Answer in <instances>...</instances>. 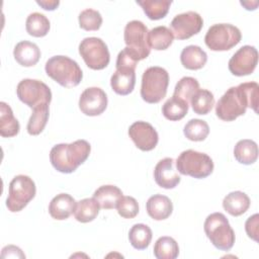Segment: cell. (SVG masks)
<instances>
[{
  "instance_id": "obj_18",
  "label": "cell",
  "mask_w": 259,
  "mask_h": 259,
  "mask_svg": "<svg viewBox=\"0 0 259 259\" xmlns=\"http://www.w3.org/2000/svg\"><path fill=\"white\" fill-rule=\"evenodd\" d=\"M13 56L19 65L23 67H32L39 61L40 50L34 42L22 40L14 47Z\"/></svg>"
},
{
  "instance_id": "obj_25",
  "label": "cell",
  "mask_w": 259,
  "mask_h": 259,
  "mask_svg": "<svg viewBox=\"0 0 259 259\" xmlns=\"http://www.w3.org/2000/svg\"><path fill=\"white\" fill-rule=\"evenodd\" d=\"M99 209L100 205L94 197L84 198L76 201L73 213L76 221L85 224L94 221L95 218L98 215Z\"/></svg>"
},
{
  "instance_id": "obj_7",
  "label": "cell",
  "mask_w": 259,
  "mask_h": 259,
  "mask_svg": "<svg viewBox=\"0 0 259 259\" xmlns=\"http://www.w3.org/2000/svg\"><path fill=\"white\" fill-rule=\"evenodd\" d=\"M36 187L34 181L27 175H17L9 183L6 206L11 212L22 210L34 198Z\"/></svg>"
},
{
  "instance_id": "obj_10",
  "label": "cell",
  "mask_w": 259,
  "mask_h": 259,
  "mask_svg": "<svg viewBox=\"0 0 259 259\" xmlns=\"http://www.w3.org/2000/svg\"><path fill=\"white\" fill-rule=\"evenodd\" d=\"M79 54L87 67L92 70H102L107 67L110 55L106 44L99 37H85L79 45Z\"/></svg>"
},
{
  "instance_id": "obj_30",
  "label": "cell",
  "mask_w": 259,
  "mask_h": 259,
  "mask_svg": "<svg viewBox=\"0 0 259 259\" xmlns=\"http://www.w3.org/2000/svg\"><path fill=\"white\" fill-rule=\"evenodd\" d=\"M50 27L51 24L49 18L39 12L30 13L25 21V28L27 33L34 37H42L47 35Z\"/></svg>"
},
{
  "instance_id": "obj_35",
  "label": "cell",
  "mask_w": 259,
  "mask_h": 259,
  "mask_svg": "<svg viewBox=\"0 0 259 259\" xmlns=\"http://www.w3.org/2000/svg\"><path fill=\"white\" fill-rule=\"evenodd\" d=\"M183 133L189 141L201 142L208 136L209 126L205 120L193 118L184 125Z\"/></svg>"
},
{
  "instance_id": "obj_21",
  "label": "cell",
  "mask_w": 259,
  "mask_h": 259,
  "mask_svg": "<svg viewBox=\"0 0 259 259\" xmlns=\"http://www.w3.org/2000/svg\"><path fill=\"white\" fill-rule=\"evenodd\" d=\"M250 206L249 196L242 191H233L227 194L223 200V207L233 217L245 213Z\"/></svg>"
},
{
  "instance_id": "obj_32",
  "label": "cell",
  "mask_w": 259,
  "mask_h": 259,
  "mask_svg": "<svg viewBox=\"0 0 259 259\" xmlns=\"http://www.w3.org/2000/svg\"><path fill=\"white\" fill-rule=\"evenodd\" d=\"M188 103L183 99L172 96L169 98L162 107V113L165 118L176 121L182 119L188 112Z\"/></svg>"
},
{
  "instance_id": "obj_33",
  "label": "cell",
  "mask_w": 259,
  "mask_h": 259,
  "mask_svg": "<svg viewBox=\"0 0 259 259\" xmlns=\"http://www.w3.org/2000/svg\"><path fill=\"white\" fill-rule=\"evenodd\" d=\"M178 244L171 237H160L154 245V256L157 259H175L178 257Z\"/></svg>"
},
{
  "instance_id": "obj_16",
  "label": "cell",
  "mask_w": 259,
  "mask_h": 259,
  "mask_svg": "<svg viewBox=\"0 0 259 259\" xmlns=\"http://www.w3.org/2000/svg\"><path fill=\"white\" fill-rule=\"evenodd\" d=\"M154 179L160 187L165 189L175 188L179 184L181 178L174 169V160L172 158H164L156 164Z\"/></svg>"
},
{
  "instance_id": "obj_36",
  "label": "cell",
  "mask_w": 259,
  "mask_h": 259,
  "mask_svg": "<svg viewBox=\"0 0 259 259\" xmlns=\"http://www.w3.org/2000/svg\"><path fill=\"white\" fill-rule=\"evenodd\" d=\"M199 90V83L193 77H183L181 78L175 88L173 96L183 99L187 103L190 102L191 97Z\"/></svg>"
},
{
  "instance_id": "obj_31",
  "label": "cell",
  "mask_w": 259,
  "mask_h": 259,
  "mask_svg": "<svg viewBox=\"0 0 259 259\" xmlns=\"http://www.w3.org/2000/svg\"><path fill=\"white\" fill-rule=\"evenodd\" d=\"M49 115H50L49 104H42L33 108V111L27 122V126H26L27 133L31 136L39 135L47 125Z\"/></svg>"
},
{
  "instance_id": "obj_14",
  "label": "cell",
  "mask_w": 259,
  "mask_h": 259,
  "mask_svg": "<svg viewBox=\"0 0 259 259\" xmlns=\"http://www.w3.org/2000/svg\"><path fill=\"white\" fill-rule=\"evenodd\" d=\"M128 136L141 151L148 152L156 148L159 136L154 126L147 121H136L128 127Z\"/></svg>"
},
{
  "instance_id": "obj_37",
  "label": "cell",
  "mask_w": 259,
  "mask_h": 259,
  "mask_svg": "<svg viewBox=\"0 0 259 259\" xmlns=\"http://www.w3.org/2000/svg\"><path fill=\"white\" fill-rule=\"evenodd\" d=\"M79 26L87 31L98 30L102 24L101 14L94 9L87 8L80 12L78 16Z\"/></svg>"
},
{
  "instance_id": "obj_39",
  "label": "cell",
  "mask_w": 259,
  "mask_h": 259,
  "mask_svg": "<svg viewBox=\"0 0 259 259\" xmlns=\"http://www.w3.org/2000/svg\"><path fill=\"white\" fill-rule=\"evenodd\" d=\"M258 226H259V214L255 213L247 219L245 223V231L249 238L258 242Z\"/></svg>"
},
{
  "instance_id": "obj_38",
  "label": "cell",
  "mask_w": 259,
  "mask_h": 259,
  "mask_svg": "<svg viewBox=\"0 0 259 259\" xmlns=\"http://www.w3.org/2000/svg\"><path fill=\"white\" fill-rule=\"evenodd\" d=\"M118 214L123 219H134L139 213V203L132 196H122L116 205Z\"/></svg>"
},
{
  "instance_id": "obj_3",
  "label": "cell",
  "mask_w": 259,
  "mask_h": 259,
  "mask_svg": "<svg viewBox=\"0 0 259 259\" xmlns=\"http://www.w3.org/2000/svg\"><path fill=\"white\" fill-rule=\"evenodd\" d=\"M49 77L66 88H73L79 85L83 73L77 62L66 56H54L50 58L45 66Z\"/></svg>"
},
{
  "instance_id": "obj_17",
  "label": "cell",
  "mask_w": 259,
  "mask_h": 259,
  "mask_svg": "<svg viewBox=\"0 0 259 259\" xmlns=\"http://www.w3.org/2000/svg\"><path fill=\"white\" fill-rule=\"evenodd\" d=\"M146 209L153 220L163 221L171 215L173 211V204L168 196L163 194H154L148 199Z\"/></svg>"
},
{
  "instance_id": "obj_22",
  "label": "cell",
  "mask_w": 259,
  "mask_h": 259,
  "mask_svg": "<svg viewBox=\"0 0 259 259\" xmlns=\"http://www.w3.org/2000/svg\"><path fill=\"white\" fill-rule=\"evenodd\" d=\"M180 61L183 67L188 70H199L205 65L207 55L200 47L191 45L182 50Z\"/></svg>"
},
{
  "instance_id": "obj_5",
  "label": "cell",
  "mask_w": 259,
  "mask_h": 259,
  "mask_svg": "<svg viewBox=\"0 0 259 259\" xmlns=\"http://www.w3.org/2000/svg\"><path fill=\"white\" fill-rule=\"evenodd\" d=\"M168 85L169 74L164 68L149 67L142 76L141 96L148 103H158L166 96Z\"/></svg>"
},
{
  "instance_id": "obj_9",
  "label": "cell",
  "mask_w": 259,
  "mask_h": 259,
  "mask_svg": "<svg viewBox=\"0 0 259 259\" xmlns=\"http://www.w3.org/2000/svg\"><path fill=\"white\" fill-rule=\"evenodd\" d=\"M148 28L140 20H132L124 27V42L130 53L138 60L146 59L151 52L148 42Z\"/></svg>"
},
{
  "instance_id": "obj_1",
  "label": "cell",
  "mask_w": 259,
  "mask_h": 259,
  "mask_svg": "<svg viewBox=\"0 0 259 259\" xmlns=\"http://www.w3.org/2000/svg\"><path fill=\"white\" fill-rule=\"evenodd\" d=\"M259 85L256 82L241 83L229 88L215 105L217 116L224 121H233L245 114L248 107L258 112Z\"/></svg>"
},
{
  "instance_id": "obj_24",
  "label": "cell",
  "mask_w": 259,
  "mask_h": 259,
  "mask_svg": "<svg viewBox=\"0 0 259 259\" xmlns=\"http://www.w3.org/2000/svg\"><path fill=\"white\" fill-rule=\"evenodd\" d=\"M20 125L14 117L11 107L4 101L0 102V135L3 138H11L19 133Z\"/></svg>"
},
{
  "instance_id": "obj_20",
  "label": "cell",
  "mask_w": 259,
  "mask_h": 259,
  "mask_svg": "<svg viewBox=\"0 0 259 259\" xmlns=\"http://www.w3.org/2000/svg\"><path fill=\"white\" fill-rule=\"evenodd\" d=\"M136 84L135 70L116 69L110 78V86L118 95H127L133 92Z\"/></svg>"
},
{
  "instance_id": "obj_28",
  "label": "cell",
  "mask_w": 259,
  "mask_h": 259,
  "mask_svg": "<svg viewBox=\"0 0 259 259\" xmlns=\"http://www.w3.org/2000/svg\"><path fill=\"white\" fill-rule=\"evenodd\" d=\"M137 4L140 5L146 15L151 20H159L164 18L172 4V1L168 0H137Z\"/></svg>"
},
{
  "instance_id": "obj_15",
  "label": "cell",
  "mask_w": 259,
  "mask_h": 259,
  "mask_svg": "<svg viewBox=\"0 0 259 259\" xmlns=\"http://www.w3.org/2000/svg\"><path fill=\"white\" fill-rule=\"evenodd\" d=\"M107 107L106 93L99 87L86 88L80 95L79 108L88 116H97Z\"/></svg>"
},
{
  "instance_id": "obj_23",
  "label": "cell",
  "mask_w": 259,
  "mask_h": 259,
  "mask_svg": "<svg viewBox=\"0 0 259 259\" xmlns=\"http://www.w3.org/2000/svg\"><path fill=\"white\" fill-rule=\"evenodd\" d=\"M122 196V191L115 185H102L93 193V197L103 209L116 208Z\"/></svg>"
},
{
  "instance_id": "obj_40",
  "label": "cell",
  "mask_w": 259,
  "mask_h": 259,
  "mask_svg": "<svg viewBox=\"0 0 259 259\" xmlns=\"http://www.w3.org/2000/svg\"><path fill=\"white\" fill-rule=\"evenodd\" d=\"M1 257L2 258H25V255L22 253L21 249L13 246V245H8L5 246L2 249V253H1Z\"/></svg>"
},
{
  "instance_id": "obj_29",
  "label": "cell",
  "mask_w": 259,
  "mask_h": 259,
  "mask_svg": "<svg viewBox=\"0 0 259 259\" xmlns=\"http://www.w3.org/2000/svg\"><path fill=\"white\" fill-rule=\"evenodd\" d=\"M152 230L145 224L134 225L128 232L131 245L137 250H145L152 241Z\"/></svg>"
},
{
  "instance_id": "obj_12",
  "label": "cell",
  "mask_w": 259,
  "mask_h": 259,
  "mask_svg": "<svg viewBox=\"0 0 259 259\" xmlns=\"http://www.w3.org/2000/svg\"><path fill=\"white\" fill-rule=\"evenodd\" d=\"M170 26L173 35L177 39L183 40L197 34L201 30L203 19L197 12L187 11L176 15L172 19Z\"/></svg>"
},
{
  "instance_id": "obj_4",
  "label": "cell",
  "mask_w": 259,
  "mask_h": 259,
  "mask_svg": "<svg viewBox=\"0 0 259 259\" xmlns=\"http://www.w3.org/2000/svg\"><path fill=\"white\" fill-rule=\"evenodd\" d=\"M203 230L217 249L229 251L234 246L235 232L224 213L213 212L207 215L203 224Z\"/></svg>"
},
{
  "instance_id": "obj_34",
  "label": "cell",
  "mask_w": 259,
  "mask_h": 259,
  "mask_svg": "<svg viewBox=\"0 0 259 259\" xmlns=\"http://www.w3.org/2000/svg\"><path fill=\"white\" fill-rule=\"evenodd\" d=\"M192 110L197 114H207L214 105L213 94L206 89H199L190 99Z\"/></svg>"
},
{
  "instance_id": "obj_13",
  "label": "cell",
  "mask_w": 259,
  "mask_h": 259,
  "mask_svg": "<svg viewBox=\"0 0 259 259\" xmlns=\"http://www.w3.org/2000/svg\"><path fill=\"white\" fill-rule=\"evenodd\" d=\"M258 64V52L253 46H243L229 61V70L235 76H247L254 72Z\"/></svg>"
},
{
  "instance_id": "obj_6",
  "label": "cell",
  "mask_w": 259,
  "mask_h": 259,
  "mask_svg": "<svg viewBox=\"0 0 259 259\" xmlns=\"http://www.w3.org/2000/svg\"><path fill=\"white\" fill-rule=\"evenodd\" d=\"M176 168L182 175L202 179L212 173L213 162L205 153L186 150L183 151L176 159Z\"/></svg>"
},
{
  "instance_id": "obj_2",
  "label": "cell",
  "mask_w": 259,
  "mask_h": 259,
  "mask_svg": "<svg viewBox=\"0 0 259 259\" xmlns=\"http://www.w3.org/2000/svg\"><path fill=\"white\" fill-rule=\"evenodd\" d=\"M90 144L85 140H77L71 144H58L50 152L53 167L61 173H72L89 157Z\"/></svg>"
},
{
  "instance_id": "obj_27",
  "label": "cell",
  "mask_w": 259,
  "mask_h": 259,
  "mask_svg": "<svg viewBox=\"0 0 259 259\" xmlns=\"http://www.w3.org/2000/svg\"><path fill=\"white\" fill-rule=\"evenodd\" d=\"M173 39L172 31L164 25L154 27L148 32L149 46L156 51L167 50L172 45Z\"/></svg>"
},
{
  "instance_id": "obj_26",
  "label": "cell",
  "mask_w": 259,
  "mask_h": 259,
  "mask_svg": "<svg viewBox=\"0 0 259 259\" xmlns=\"http://www.w3.org/2000/svg\"><path fill=\"white\" fill-rule=\"evenodd\" d=\"M234 156L239 163L251 165L255 163L258 158V146L252 140H241L234 148Z\"/></svg>"
},
{
  "instance_id": "obj_8",
  "label": "cell",
  "mask_w": 259,
  "mask_h": 259,
  "mask_svg": "<svg viewBox=\"0 0 259 259\" xmlns=\"http://www.w3.org/2000/svg\"><path fill=\"white\" fill-rule=\"evenodd\" d=\"M241 38L242 33L237 26L230 23H218L207 29L204 42L209 50L223 52L237 46Z\"/></svg>"
},
{
  "instance_id": "obj_11",
  "label": "cell",
  "mask_w": 259,
  "mask_h": 259,
  "mask_svg": "<svg viewBox=\"0 0 259 259\" xmlns=\"http://www.w3.org/2000/svg\"><path fill=\"white\" fill-rule=\"evenodd\" d=\"M18 99L29 106L35 108L42 104H50L52 91L44 82L35 79H23L16 87Z\"/></svg>"
},
{
  "instance_id": "obj_19",
  "label": "cell",
  "mask_w": 259,
  "mask_h": 259,
  "mask_svg": "<svg viewBox=\"0 0 259 259\" xmlns=\"http://www.w3.org/2000/svg\"><path fill=\"white\" fill-rule=\"evenodd\" d=\"M76 201L68 193L57 194L49 204V212L51 217L58 221L68 219L74 211Z\"/></svg>"
},
{
  "instance_id": "obj_41",
  "label": "cell",
  "mask_w": 259,
  "mask_h": 259,
  "mask_svg": "<svg viewBox=\"0 0 259 259\" xmlns=\"http://www.w3.org/2000/svg\"><path fill=\"white\" fill-rule=\"evenodd\" d=\"M36 3H37L40 7H42L45 10L53 11V10H55V9L59 6L60 1H59V0H50V1L44 0V1H36Z\"/></svg>"
}]
</instances>
